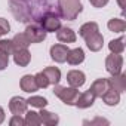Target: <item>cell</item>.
Masks as SVG:
<instances>
[{
    "label": "cell",
    "mask_w": 126,
    "mask_h": 126,
    "mask_svg": "<svg viewBox=\"0 0 126 126\" xmlns=\"http://www.w3.org/2000/svg\"><path fill=\"white\" fill-rule=\"evenodd\" d=\"M68 47L65 45H53L50 47V58L55 61V62H64L67 59V53H68Z\"/></svg>",
    "instance_id": "obj_9"
},
{
    "label": "cell",
    "mask_w": 126,
    "mask_h": 126,
    "mask_svg": "<svg viewBox=\"0 0 126 126\" xmlns=\"http://www.w3.org/2000/svg\"><path fill=\"white\" fill-rule=\"evenodd\" d=\"M9 30H11L9 22H8L6 19H3V18H0V36L8 34V33H9Z\"/></svg>",
    "instance_id": "obj_29"
},
{
    "label": "cell",
    "mask_w": 126,
    "mask_h": 126,
    "mask_svg": "<svg viewBox=\"0 0 126 126\" xmlns=\"http://www.w3.org/2000/svg\"><path fill=\"white\" fill-rule=\"evenodd\" d=\"M0 52H3V53H6V55H12V53H14L12 42L2 39V40H0Z\"/></svg>",
    "instance_id": "obj_27"
},
{
    "label": "cell",
    "mask_w": 126,
    "mask_h": 126,
    "mask_svg": "<svg viewBox=\"0 0 126 126\" xmlns=\"http://www.w3.org/2000/svg\"><path fill=\"white\" fill-rule=\"evenodd\" d=\"M40 25L45 28L46 33H55L61 27V19L56 12H49L40 19Z\"/></svg>",
    "instance_id": "obj_5"
},
{
    "label": "cell",
    "mask_w": 126,
    "mask_h": 126,
    "mask_svg": "<svg viewBox=\"0 0 126 126\" xmlns=\"http://www.w3.org/2000/svg\"><path fill=\"white\" fill-rule=\"evenodd\" d=\"M9 125H11V126H24V125H25V120H24L21 116L14 114V117L9 120Z\"/></svg>",
    "instance_id": "obj_30"
},
{
    "label": "cell",
    "mask_w": 126,
    "mask_h": 126,
    "mask_svg": "<svg viewBox=\"0 0 126 126\" xmlns=\"http://www.w3.org/2000/svg\"><path fill=\"white\" fill-rule=\"evenodd\" d=\"M85 123H91V125H108V120H105V119H95V120H91V122H85Z\"/></svg>",
    "instance_id": "obj_33"
},
{
    "label": "cell",
    "mask_w": 126,
    "mask_h": 126,
    "mask_svg": "<svg viewBox=\"0 0 126 126\" xmlns=\"http://www.w3.org/2000/svg\"><path fill=\"white\" fill-rule=\"evenodd\" d=\"M55 88H53V94L64 102V104H67V105H76V101H77V98H79V91H77V88H67V86H59L58 83L56 85H53Z\"/></svg>",
    "instance_id": "obj_3"
},
{
    "label": "cell",
    "mask_w": 126,
    "mask_h": 126,
    "mask_svg": "<svg viewBox=\"0 0 126 126\" xmlns=\"http://www.w3.org/2000/svg\"><path fill=\"white\" fill-rule=\"evenodd\" d=\"M3 120H5V110L0 107V123H2Z\"/></svg>",
    "instance_id": "obj_35"
},
{
    "label": "cell",
    "mask_w": 126,
    "mask_h": 126,
    "mask_svg": "<svg viewBox=\"0 0 126 126\" xmlns=\"http://www.w3.org/2000/svg\"><path fill=\"white\" fill-rule=\"evenodd\" d=\"M108 28L113 33H123L126 30V22L120 18H113L108 21Z\"/></svg>",
    "instance_id": "obj_22"
},
{
    "label": "cell",
    "mask_w": 126,
    "mask_h": 126,
    "mask_svg": "<svg viewBox=\"0 0 126 126\" xmlns=\"http://www.w3.org/2000/svg\"><path fill=\"white\" fill-rule=\"evenodd\" d=\"M30 59H31V53L28 52V49H18L14 50V61L15 64L19 67H27L30 64Z\"/></svg>",
    "instance_id": "obj_13"
},
{
    "label": "cell",
    "mask_w": 126,
    "mask_h": 126,
    "mask_svg": "<svg viewBox=\"0 0 126 126\" xmlns=\"http://www.w3.org/2000/svg\"><path fill=\"white\" fill-rule=\"evenodd\" d=\"M27 105H28V102L22 96H14L9 101V110L12 111V114H16V116L27 113Z\"/></svg>",
    "instance_id": "obj_7"
},
{
    "label": "cell",
    "mask_w": 126,
    "mask_h": 126,
    "mask_svg": "<svg viewBox=\"0 0 126 126\" xmlns=\"http://www.w3.org/2000/svg\"><path fill=\"white\" fill-rule=\"evenodd\" d=\"M39 116H40V122H42L43 125H47V126H55V125H58V122H59V117H58L56 114H53V113H50V111H46V110H43V108H42V111L39 113Z\"/></svg>",
    "instance_id": "obj_19"
},
{
    "label": "cell",
    "mask_w": 126,
    "mask_h": 126,
    "mask_svg": "<svg viewBox=\"0 0 126 126\" xmlns=\"http://www.w3.org/2000/svg\"><path fill=\"white\" fill-rule=\"evenodd\" d=\"M117 3H119V6H120L122 9L126 8V0H117Z\"/></svg>",
    "instance_id": "obj_34"
},
{
    "label": "cell",
    "mask_w": 126,
    "mask_h": 126,
    "mask_svg": "<svg viewBox=\"0 0 126 126\" xmlns=\"http://www.w3.org/2000/svg\"><path fill=\"white\" fill-rule=\"evenodd\" d=\"M101 98L104 99V102H105L107 105H117V104L120 102V94H119L117 91L111 89V88H108V89L102 94Z\"/></svg>",
    "instance_id": "obj_18"
},
{
    "label": "cell",
    "mask_w": 126,
    "mask_h": 126,
    "mask_svg": "<svg viewBox=\"0 0 126 126\" xmlns=\"http://www.w3.org/2000/svg\"><path fill=\"white\" fill-rule=\"evenodd\" d=\"M95 98H96V96H95L91 91H86L85 94L79 95V98H77V101H76V105H77L79 108H89V107L94 105Z\"/></svg>",
    "instance_id": "obj_16"
},
{
    "label": "cell",
    "mask_w": 126,
    "mask_h": 126,
    "mask_svg": "<svg viewBox=\"0 0 126 126\" xmlns=\"http://www.w3.org/2000/svg\"><path fill=\"white\" fill-rule=\"evenodd\" d=\"M12 46H14V50H18V49H27L31 43H30V40L27 39V36L24 34V33H19V34H16L12 40Z\"/></svg>",
    "instance_id": "obj_20"
},
{
    "label": "cell",
    "mask_w": 126,
    "mask_h": 126,
    "mask_svg": "<svg viewBox=\"0 0 126 126\" xmlns=\"http://www.w3.org/2000/svg\"><path fill=\"white\" fill-rule=\"evenodd\" d=\"M108 86L114 91H117L119 94L126 91V76L119 73V74H113L111 79H108Z\"/></svg>",
    "instance_id": "obj_12"
},
{
    "label": "cell",
    "mask_w": 126,
    "mask_h": 126,
    "mask_svg": "<svg viewBox=\"0 0 126 126\" xmlns=\"http://www.w3.org/2000/svg\"><path fill=\"white\" fill-rule=\"evenodd\" d=\"M43 73L46 74V77L49 80V85H56L61 80V71L56 67H46L43 70Z\"/></svg>",
    "instance_id": "obj_21"
},
{
    "label": "cell",
    "mask_w": 126,
    "mask_h": 126,
    "mask_svg": "<svg viewBox=\"0 0 126 126\" xmlns=\"http://www.w3.org/2000/svg\"><path fill=\"white\" fill-rule=\"evenodd\" d=\"M82 9L83 6L80 0H58V12L64 19L74 21L82 12Z\"/></svg>",
    "instance_id": "obj_2"
},
{
    "label": "cell",
    "mask_w": 126,
    "mask_h": 126,
    "mask_svg": "<svg viewBox=\"0 0 126 126\" xmlns=\"http://www.w3.org/2000/svg\"><path fill=\"white\" fill-rule=\"evenodd\" d=\"M11 12L19 22H40V19L55 12L52 0H9Z\"/></svg>",
    "instance_id": "obj_1"
},
{
    "label": "cell",
    "mask_w": 126,
    "mask_h": 126,
    "mask_svg": "<svg viewBox=\"0 0 126 126\" xmlns=\"http://www.w3.org/2000/svg\"><path fill=\"white\" fill-rule=\"evenodd\" d=\"M25 125H30V126H39L42 122H40V116H39V113H36V111H28L27 114H25Z\"/></svg>",
    "instance_id": "obj_26"
},
{
    "label": "cell",
    "mask_w": 126,
    "mask_h": 126,
    "mask_svg": "<svg viewBox=\"0 0 126 126\" xmlns=\"http://www.w3.org/2000/svg\"><path fill=\"white\" fill-rule=\"evenodd\" d=\"M95 31H99L98 24H96V22H86V24H83V25L80 27L79 34L85 39L86 36H89V34H92V33H95Z\"/></svg>",
    "instance_id": "obj_23"
},
{
    "label": "cell",
    "mask_w": 126,
    "mask_h": 126,
    "mask_svg": "<svg viewBox=\"0 0 126 126\" xmlns=\"http://www.w3.org/2000/svg\"><path fill=\"white\" fill-rule=\"evenodd\" d=\"M27 102H28V105L36 107V108H45L47 105V99L43 96H30L27 99Z\"/></svg>",
    "instance_id": "obj_25"
},
{
    "label": "cell",
    "mask_w": 126,
    "mask_h": 126,
    "mask_svg": "<svg viewBox=\"0 0 126 126\" xmlns=\"http://www.w3.org/2000/svg\"><path fill=\"white\" fill-rule=\"evenodd\" d=\"M24 34L27 36V39L30 40V43H40L46 39V31L45 28L39 24V22H33V24H28Z\"/></svg>",
    "instance_id": "obj_4"
},
{
    "label": "cell",
    "mask_w": 126,
    "mask_h": 126,
    "mask_svg": "<svg viewBox=\"0 0 126 126\" xmlns=\"http://www.w3.org/2000/svg\"><path fill=\"white\" fill-rule=\"evenodd\" d=\"M34 79H36V83H37V86L39 88H47L49 86V80H47V77H46V74L43 73V71H40V73H37L36 76H34Z\"/></svg>",
    "instance_id": "obj_28"
},
{
    "label": "cell",
    "mask_w": 126,
    "mask_h": 126,
    "mask_svg": "<svg viewBox=\"0 0 126 126\" xmlns=\"http://www.w3.org/2000/svg\"><path fill=\"white\" fill-rule=\"evenodd\" d=\"M19 86H21V89H22L24 92H28V94H33V92H36V91L39 89V86H37V83H36V79H34V76H31V74H25V76L21 79Z\"/></svg>",
    "instance_id": "obj_14"
},
{
    "label": "cell",
    "mask_w": 126,
    "mask_h": 126,
    "mask_svg": "<svg viewBox=\"0 0 126 126\" xmlns=\"http://www.w3.org/2000/svg\"><path fill=\"white\" fill-rule=\"evenodd\" d=\"M108 88H110V86H108V80H107V79H98V80H95V82L91 85L89 91H91L95 96H102V94H104Z\"/></svg>",
    "instance_id": "obj_17"
},
{
    "label": "cell",
    "mask_w": 126,
    "mask_h": 126,
    "mask_svg": "<svg viewBox=\"0 0 126 126\" xmlns=\"http://www.w3.org/2000/svg\"><path fill=\"white\" fill-rule=\"evenodd\" d=\"M108 47L111 53H122L125 50V37H119L116 40H111L108 43Z\"/></svg>",
    "instance_id": "obj_24"
},
{
    "label": "cell",
    "mask_w": 126,
    "mask_h": 126,
    "mask_svg": "<svg viewBox=\"0 0 126 126\" xmlns=\"http://www.w3.org/2000/svg\"><path fill=\"white\" fill-rule=\"evenodd\" d=\"M85 40H86V46H88L92 52H98V50H101V49H102L104 37L99 34V31H95V33H92V34L86 36V37H85Z\"/></svg>",
    "instance_id": "obj_8"
},
{
    "label": "cell",
    "mask_w": 126,
    "mask_h": 126,
    "mask_svg": "<svg viewBox=\"0 0 126 126\" xmlns=\"http://www.w3.org/2000/svg\"><path fill=\"white\" fill-rule=\"evenodd\" d=\"M65 61L68 62V64H71V65H79L80 62L85 61V52H83V49L76 47V49L68 50V53H67V59H65Z\"/></svg>",
    "instance_id": "obj_15"
},
{
    "label": "cell",
    "mask_w": 126,
    "mask_h": 126,
    "mask_svg": "<svg viewBox=\"0 0 126 126\" xmlns=\"http://www.w3.org/2000/svg\"><path fill=\"white\" fill-rule=\"evenodd\" d=\"M122 67H123V58L120 56V53H111V55L107 56V59H105V68H107V71L111 76L122 73Z\"/></svg>",
    "instance_id": "obj_6"
},
{
    "label": "cell",
    "mask_w": 126,
    "mask_h": 126,
    "mask_svg": "<svg viewBox=\"0 0 126 126\" xmlns=\"http://www.w3.org/2000/svg\"><path fill=\"white\" fill-rule=\"evenodd\" d=\"M56 39L61 43H74L76 42V33L70 27H59L56 30Z\"/></svg>",
    "instance_id": "obj_10"
},
{
    "label": "cell",
    "mask_w": 126,
    "mask_h": 126,
    "mask_svg": "<svg viewBox=\"0 0 126 126\" xmlns=\"http://www.w3.org/2000/svg\"><path fill=\"white\" fill-rule=\"evenodd\" d=\"M86 77H85V73L83 71H79V70H71L67 73V82L70 83V86L73 88H80L83 86Z\"/></svg>",
    "instance_id": "obj_11"
},
{
    "label": "cell",
    "mask_w": 126,
    "mask_h": 126,
    "mask_svg": "<svg viewBox=\"0 0 126 126\" xmlns=\"http://www.w3.org/2000/svg\"><path fill=\"white\" fill-rule=\"evenodd\" d=\"M91 5L95 6V8H104L107 3H108V0H89Z\"/></svg>",
    "instance_id": "obj_32"
},
{
    "label": "cell",
    "mask_w": 126,
    "mask_h": 126,
    "mask_svg": "<svg viewBox=\"0 0 126 126\" xmlns=\"http://www.w3.org/2000/svg\"><path fill=\"white\" fill-rule=\"evenodd\" d=\"M9 64V55L0 52V70H5Z\"/></svg>",
    "instance_id": "obj_31"
}]
</instances>
